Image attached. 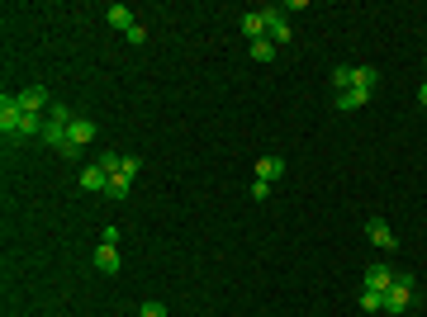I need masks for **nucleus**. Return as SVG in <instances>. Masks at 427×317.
I'll return each mask as SVG.
<instances>
[{
	"mask_svg": "<svg viewBox=\"0 0 427 317\" xmlns=\"http://www.w3.org/2000/svg\"><path fill=\"white\" fill-rule=\"evenodd\" d=\"M0 132H5L10 142H19V132H24V109H19V95H15V90L0 95Z\"/></svg>",
	"mask_w": 427,
	"mask_h": 317,
	"instance_id": "nucleus-1",
	"label": "nucleus"
},
{
	"mask_svg": "<svg viewBox=\"0 0 427 317\" xmlns=\"http://www.w3.org/2000/svg\"><path fill=\"white\" fill-rule=\"evenodd\" d=\"M408 308H413V275H399V280L385 289V313L399 317V313H408Z\"/></svg>",
	"mask_w": 427,
	"mask_h": 317,
	"instance_id": "nucleus-2",
	"label": "nucleus"
},
{
	"mask_svg": "<svg viewBox=\"0 0 427 317\" xmlns=\"http://www.w3.org/2000/svg\"><path fill=\"white\" fill-rule=\"evenodd\" d=\"M366 237H371V246H380V251H394V246H399L394 228H389L385 218H371V223H366Z\"/></svg>",
	"mask_w": 427,
	"mask_h": 317,
	"instance_id": "nucleus-3",
	"label": "nucleus"
},
{
	"mask_svg": "<svg viewBox=\"0 0 427 317\" xmlns=\"http://www.w3.org/2000/svg\"><path fill=\"white\" fill-rule=\"evenodd\" d=\"M15 95H19V109H24V114H48V90H43V85H24V90H15Z\"/></svg>",
	"mask_w": 427,
	"mask_h": 317,
	"instance_id": "nucleus-4",
	"label": "nucleus"
},
{
	"mask_svg": "<svg viewBox=\"0 0 427 317\" xmlns=\"http://www.w3.org/2000/svg\"><path fill=\"white\" fill-rule=\"evenodd\" d=\"M266 38L275 43V48H285V43H290V19L280 15V5H275V10H266Z\"/></svg>",
	"mask_w": 427,
	"mask_h": 317,
	"instance_id": "nucleus-5",
	"label": "nucleus"
},
{
	"mask_svg": "<svg viewBox=\"0 0 427 317\" xmlns=\"http://www.w3.org/2000/svg\"><path fill=\"white\" fill-rule=\"evenodd\" d=\"M105 185H109V171L100 166V161L81 171V189H86V194H105Z\"/></svg>",
	"mask_w": 427,
	"mask_h": 317,
	"instance_id": "nucleus-6",
	"label": "nucleus"
},
{
	"mask_svg": "<svg viewBox=\"0 0 427 317\" xmlns=\"http://www.w3.org/2000/svg\"><path fill=\"white\" fill-rule=\"evenodd\" d=\"M67 142H72L76 152H86V142H95V123H90V119H72V128H67Z\"/></svg>",
	"mask_w": 427,
	"mask_h": 317,
	"instance_id": "nucleus-7",
	"label": "nucleus"
},
{
	"mask_svg": "<svg viewBox=\"0 0 427 317\" xmlns=\"http://www.w3.org/2000/svg\"><path fill=\"white\" fill-rule=\"evenodd\" d=\"M394 280H399V275H394L389 265H371V270H366V289H375V293H385Z\"/></svg>",
	"mask_w": 427,
	"mask_h": 317,
	"instance_id": "nucleus-8",
	"label": "nucleus"
},
{
	"mask_svg": "<svg viewBox=\"0 0 427 317\" xmlns=\"http://www.w3.org/2000/svg\"><path fill=\"white\" fill-rule=\"evenodd\" d=\"M280 175H285V161H280V157H261V161H257V180H266V185H275Z\"/></svg>",
	"mask_w": 427,
	"mask_h": 317,
	"instance_id": "nucleus-9",
	"label": "nucleus"
},
{
	"mask_svg": "<svg viewBox=\"0 0 427 317\" xmlns=\"http://www.w3.org/2000/svg\"><path fill=\"white\" fill-rule=\"evenodd\" d=\"M95 270H100V275H119V246H105V241H100V251H95Z\"/></svg>",
	"mask_w": 427,
	"mask_h": 317,
	"instance_id": "nucleus-10",
	"label": "nucleus"
},
{
	"mask_svg": "<svg viewBox=\"0 0 427 317\" xmlns=\"http://www.w3.org/2000/svg\"><path fill=\"white\" fill-rule=\"evenodd\" d=\"M242 33L257 43V38H266V10H252V15H242Z\"/></svg>",
	"mask_w": 427,
	"mask_h": 317,
	"instance_id": "nucleus-11",
	"label": "nucleus"
},
{
	"mask_svg": "<svg viewBox=\"0 0 427 317\" xmlns=\"http://www.w3.org/2000/svg\"><path fill=\"white\" fill-rule=\"evenodd\" d=\"M105 19H109V24H114V28H119V33H129V28L138 24V19H134V10H129V5H109V10H105Z\"/></svg>",
	"mask_w": 427,
	"mask_h": 317,
	"instance_id": "nucleus-12",
	"label": "nucleus"
},
{
	"mask_svg": "<svg viewBox=\"0 0 427 317\" xmlns=\"http://www.w3.org/2000/svg\"><path fill=\"white\" fill-rule=\"evenodd\" d=\"M129 189H134V180H124V175H109L105 199H109V204H124V199H129Z\"/></svg>",
	"mask_w": 427,
	"mask_h": 317,
	"instance_id": "nucleus-13",
	"label": "nucleus"
},
{
	"mask_svg": "<svg viewBox=\"0 0 427 317\" xmlns=\"http://www.w3.org/2000/svg\"><path fill=\"white\" fill-rule=\"evenodd\" d=\"M332 85H337V95H342V90H356V67H347V62L332 67Z\"/></svg>",
	"mask_w": 427,
	"mask_h": 317,
	"instance_id": "nucleus-14",
	"label": "nucleus"
},
{
	"mask_svg": "<svg viewBox=\"0 0 427 317\" xmlns=\"http://www.w3.org/2000/svg\"><path fill=\"white\" fill-rule=\"evenodd\" d=\"M375 85H380V71H375V67H356V90H366V95H371Z\"/></svg>",
	"mask_w": 427,
	"mask_h": 317,
	"instance_id": "nucleus-15",
	"label": "nucleus"
},
{
	"mask_svg": "<svg viewBox=\"0 0 427 317\" xmlns=\"http://www.w3.org/2000/svg\"><path fill=\"white\" fill-rule=\"evenodd\" d=\"M366 100H371L366 90H342V95H337V109H347V114H351V109H361Z\"/></svg>",
	"mask_w": 427,
	"mask_h": 317,
	"instance_id": "nucleus-16",
	"label": "nucleus"
},
{
	"mask_svg": "<svg viewBox=\"0 0 427 317\" xmlns=\"http://www.w3.org/2000/svg\"><path fill=\"white\" fill-rule=\"evenodd\" d=\"M72 119H76V114H72L67 105H53V109H48V123H57V128H72Z\"/></svg>",
	"mask_w": 427,
	"mask_h": 317,
	"instance_id": "nucleus-17",
	"label": "nucleus"
},
{
	"mask_svg": "<svg viewBox=\"0 0 427 317\" xmlns=\"http://www.w3.org/2000/svg\"><path fill=\"white\" fill-rule=\"evenodd\" d=\"M361 308H366V313H385V293L361 289Z\"/></svg>",
	"mask_w": 427,
	"mask_h": 317,
	"instance_id": "nucleus-18",
	"label": "nucleus"
},
{
	"mask_svg": "<svg viewBox=\"0 0 427 317\" xmlns=\"http://www.w3.org/2000/svg\"><path fill=\"white\" fill-rule=\"evenodd\" d=\"M252 57H257V62H275V43H271V38H257V43H252Z\"/></svg>",
	"mask_w": 427,
	"mask_h": 317,
	"instance_id": "nucleus-19",
	"label": "nucleus"
},
{
	"mask_svg": "<svg viewBox=\"0 0 427 317\" xmlns=\"http://www.w3.org/2000/svg\"><path fill=\"white\" fill-rule=\"evenodd\" d=\"M124 38H129V43H134V48H138V43H147V28H143V24H134V28H129V33H124Z\"/></svg>",
	"mask_w": 427,
	"mask_h": 317,
	"instance_id": "nucleus-20",
	"label": "nucleus"
},
{
	"mask_svg": "<svg viewBox=\"0 0 427 317\" xmlns=\"http://www.w3.org/2000/svg\"><path fill=\"white\" fill-rule=\"evenodd\" d=\"M138 317H166V308H161V303H143V308H138Z\"/></svg>",
	"mask_w": 427,
	"mask_h": 317,
	"instance_id": "nucleus-21",
	"label": "nucleus"
},
{
	"mask_svg": "<svg viewBox=\"0 0 427 317\" xmlns=\"http://www.w3.org/2000/svg\"><path fill=\"white\" fill-rule=\"evenodd\" d=\"M252 199H271V185H266V180H252Z\"/></svg>",
	"mask_w": 427,
	"mask_h": 317,
	"instance_id": "nucleus-22",
	"label": "nucleus"
},
{
	"mask_svg": "<svg viewBox=\"0 0 427 317\" xmlns=\"http://www.w3.org/2000/svg\"><path fill=\"white\" fill-rule=\"evenodd\" d=\"M418 105H423V109H427V80H423V90H418Z\"/></svg>",
	"mask_w": 427,
	"mask_h": 317,
	"instance_id": "nucleus-23",
	"label": "nucleus"
}]
</instances>
